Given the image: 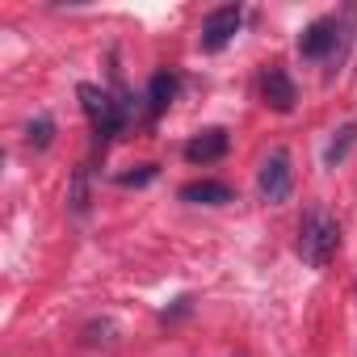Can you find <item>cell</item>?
Masks as SVG:
<instances>
[{
    "label": "cell",
    "mask_w": 357,
    "mask_h": 357,
    "mask_svg": "<svg viewBox=\"0 0 357 357\" xmlns=\"http://www.w3.org/2000/svg\"><path fill=\"white\" fill-rule=\"evenodd\" d=\"M336 244H340L336 219H332L324 206H311V211L303 215V227H298V257H303L311 269H324V265L332 261Z\"/></svg>",
    "instance_id": "cell-1"
},
{
    "label": "cell",
    "mask_w": 357,
    "mask_h": 357,
    "mask_svg": "<svg viewBox=\"0 0 357 357\" xmlns=\"http://www.w3.org/2000/svg\"><path fill=\"white\" fill-rule=\"evenodd\" d=\"M76 97H80V105H84L89 122H93L97 139H114V135L122 130L126 114H122V105H118L105 89H97V84H80V89H76Z\"/></svg>",
    "instance_id": "cell-2"
},
{
    "label": "cell",
    "mask_w": 357,
    "mask_h": 357,
    "mask_svg": "<svg viewBox=\"0 0 357 357\" xmlns=\"http://www.w3.org/2000/svg\"><path fill=\"white\" fill-rule=\"evenodd\" d=\"M257 190H261V198L273 202V206H282V202L290 198V190H294V168H290V151H286V147H278V151L265 155V164H261V172H257Z\"/></svg>",
    "instance_id": "cell-3"
},
{
    "label": "cell",
    "mask_w": 357,
    "mask_h": 357,
    "mask_svg": "<svg viewBox=\"0 0 357 357\" xmlns=\"http://www.w3.org/2000/svg\"><path fill=\"white\" fill-rule=\"evenodd\" d=\"M240 22H244L240 5H223V9L206 13V22H202V51H206V55H219V51L236 38Z\"/></svg>",
    "instance_id": "cell-4"
},
{
    "label": "cell",
    "mask_w": 357,
    "mask_h": 357,
    "mask_svg": "<svg viewBox=\"0 0 357 357\" xmlns=\"http://www.w3.org/2000/svg\"><path fill=\"white\" fill-rule=\"evenodd\" d=\"M336 47H340V22H336V17H315V22L298 34L303 59H328Z\"/></svg>",
    "instance_id": "cell-5"
},
{
    "label": "cell",
    "mask_w": 357,
    "mask_h": 357,
    "mask_svg": "<svg viewBox=\"0 0 357 357\" xmlns=\"http://www.w3.org/2000/svg\"><path fill=\"white\" fill-rule=\"evenodd\" d=\"M261 93H265V105H273L278 114H290L294 101H298V89H294V80H290L282 68H269V72L261 76Z\"/></svg>",
    "instance_id": "cell-6"
},
{
    "label": "cell",
    "mask_w": 357,
    "mask_h": 357,
    "mask_svg": "<svg viewBox=\"0 0 357 357\" xmlns=\"http://www.w3.org/2000/svg\"><path fill=\"white\" fill-rule=\"evenodd\" d=\"M227 130H202V135H194L190 143H185V160L190 164H215V160H223L227 155Z\"/></svg>",
    "instance_id": "cell-7"
},
{
    "label": "cell",
    "mask_w": 357,
    "mask_h": 357,
    "mask_svg": "<svg viewBox=\"0 0 357 357\" xmlns=\"http://www.w3.org/2000/svg\"><path fill=\"white\" fill-rule=\"evenodd\" d=\"M181 202H190V206H223V202H231V185H223V181H190L181 190Z\"/></svg>",
    "instance_id": "cell-8"
},
{
    "label": "cell",
    "mask_w": 357,
    "mask_h": 357,
    "mask_svg": "<svg viewBox=\"0 0 357 357\" xmlns=\"http://www.w3.org/2000/svg\"><path fill=\"white\" fill-rule=\"evenodd\" d=\"M172 97H176V76L172 72H155L151 84H147V109H151V118H160L172 105Z\"/></svg>",
    "instance_id": "cell-9"
},
{
    "label": "cell",
    "mask_w": 357,
    "mask_h": 357,
    "mask_svg": "<svg viewBox=\"0 0 357 357\" xmlns=\"http://www.w3.org/2000/svg\"><path fill=\"white\" fill-rule=\"evenodd\" d=\"M357 147V122H344L340 130H336V139L328 143V151H324V164L328 168H336V164H344V155Z\"/></svg>",
    "instance_id": "cell-10"
},
{
    "label": "cell",
    "mask_w": 357,
    "mask_h": 357,
    "mask_svg": "<svg viewBox=\"0 0 357 357\" xmlns=\"http://www.w3.org/2000/svg\"><path fill=\"white\" fill-rule=\"evenodd\" d=\"M68 206H72V215H84V211H89V164H80V168L72 172V190H68Z\"/></svg>",
    "instance_id": "cell-11"
},
{
    "label": "cell",
    "mask_w": 357,
    "mask_h": 357,
    "mask_svg": "<svg viewBox=\"0 0 357 357\" xmlns=\"http://www.w3.org/2000/svg\"><path fill=\"white\" fill-rule=\"evenodd\" d=\"M26 139H30V147H38V151H47L51 143H55V122L47 118V114H38L30 126H26Z\"/></svg>",
    "instance_id": "cell-12"
},
{
    "label": "cell",
    "mask_w": 357,
    "mask_h": 357,
    "mask_svg": "<svg viewBox=\"0 0 357 357\" xmlns=\"http://www.w3.org/2000/svg\"><path fill=\"white\" fill-rule=\"evenodd\" d=\"M147 181H155V164H139L135 172H122V176H118V185H126V190H139V185H147Z\"/></svg>",
    "instance_id": "cell-13"
}]
</instances>
